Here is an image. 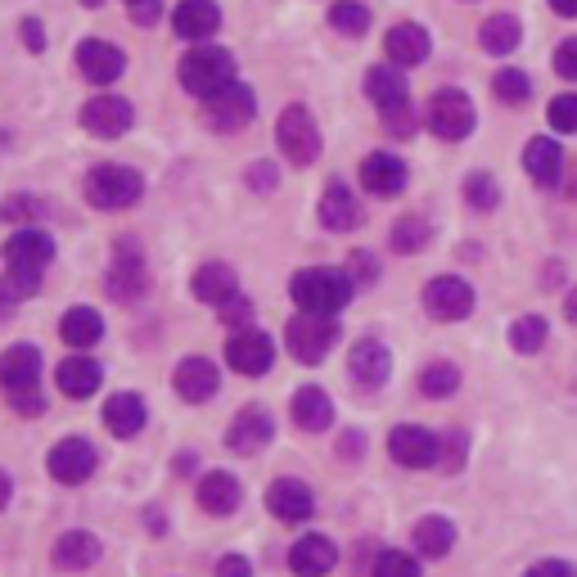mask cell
Segmentation results:
<instances>
[{"label":"cell","instance_id":"cell-1","mask_svg":"<svg viewBox=\"0 0 577 577\" xmlns=\"http://www.w3.org/2000/svg\"><path fill=\"white\" fill-rule=\"evenodd\" d=\"M352 280L343 276V271H329V266H312V271H298L289 293L302 312H316V316H334V312H343L348 302H352Z\"/></svg>","mask_w":577,"mask_h":577},{"label":"cell","instance_id":"cell-2","mask_svg":"<svg viewBox=\"0 0 577 577\" xmlns=\"http://www.w3.org/2000/svg\"><path fill=\"white\" fill-rule=\"evenodd\" d=\"M230 81H235V59H230V50L195 46L186 59H180V86H186L190 96H199V100H212Z\"/></svg>","mask_w":577,"mask_h":577},{"label":"cell","instance_id":"cell-3","mask_svg":"<svg viewBox=\"0 0 577 577\" xmlns=\"http://www.w3.org/2000/svg\"><path fill=\"white\" fill-rule=\"evenodd\" d=\"M140 195H145V176L136 167L100 163V167H90V176H86V199H90V208H100V212L131 208Z\"/></svg>","mask_w":577,"mask_h":577},{"label":"cell","instance_id":"cell-4","mask_svg":"<svg viewBox=\"0 0 577 577\" xmlns=\"http://www.w3.org/2000/svg\"><path fill=\"white\" fill-rule=\"evenodd\" d=\"M285 343L293 352V361H302V366H321L325 352L339 343V325H334V316H316V312H302L289 321L285 329Z\"/></svg>","mask_w":577,"mask_h":577},{"label":"cell","instance_id":"cell-5","mask_svg":"<svg viewBox=\"0 0 577 577\" xmlns=\"http://www.w3.org/2000/svg\"><path fill=\"white\" fill-rule=\"evenodd\" d=\"M276 140H280V154H285L293 167H308V163H316V154H321V131H316L312 113L302 109V104H289V109L280 113Z\"/></svg>","mask_w":577,"mask_h":577},{"label":"cell","instance_id":"cell-6","mask_svg":"<svg viewBox=\"0 0 577 577\" xmlns=\"http://www.w3.org/2000/svg\"><path fill=\"white\" fill-rule=\"evenodd\" d=\"M253 113H258L253 90H249V86H239V81H230V86L217 90L212 100H203V123H208V127H217V131H239V127H249V123H253Z\"/></svg>","mask_w":577,"mask_h":577},{"label":"cell","instance_id":"cell-7","mask_svg":"<svg viewBox=\"0 0 577 577\" xmlns=\"http://www.w3.org/2000/svg\"><path fill=\"white\" fill-rule=\"evenodd\" d=\"M429 127L434 136L442 140H465L474 131V100L465 96V90H438V96L429 100Z\"/></svg>","mask_w":577,"mask_h":577},{"label":"cell","instance_id":"cell-8","mask_svg":"<svg viewBox=\"0 0 577 577\" xmlns=\"http://www.w3.org/2000/svg\"><path fill=\"white\" fill-rule=\"evenodd\" d=\"M145 285H149L145 258L136 253L131 239H123V244H117V253H113V262H109L104 289H109V298H117V302H136V298L145 293Z\"/></svg>","mask_w":577,"mask_h":577},{"label":"cell","instance_id":"cell-9","mask_svg":"<svg viewBox=\"0 0 577 577\" xmlns=\"http://www.w3.org/2000/svg\"><path fill=\"white\" fill-rule=\"evenodd\" d=\"M438 434H429V429H419V424H398V429L388 434V455L398 465H406V469H429V465H438Z\"/></svg>","mask_w":577,"mask_h":577},{"label":"cell","instance_id":"cell-10","mask_svg":"<svg viewBox=\"0 0 577 577\" xmlns=\"http://www.w3.org/2000/svg\"><path fill=\"white\" fill-rule=\"evenodd\" d=\"M96 465H100V455H96V447H90L86 438H64V442L50 451V461H46L50 478L54 482H68V488L86 482L90 474H96Z\"/></svg>","mask_w":577,"mask_h":577},{"label":"cell","instance_id":"cell-11","mask_svg":"<svg viewBox=\"0 0 577 577\" xmlns=\"http://www.w3.org/2000/svg\"><path fill=\"white\" fill-rule=\"evenodd\" d=\"M424 312L434 321H465L474 312V289L461 276H438L424 289Z\"/></svg>","mask_w":577,"mask_h":577},{"label":"cell","instance_id":"cell-12","mask_svg":"<svg viewBox=\"0 0 577 577\" xmlns=\"http://www.w3.org/2000/svg\"><path fill=\"white\" fill-rule=\"evenodd\" d=\"M136 123V113L123 96H96L86 109H81V127L90 136H100V140H117V136H127Z\"/></svg>","mask_w":577,"mask_h":577},{"label":"cell","instance_id":"cell-13","mask_svg":"<svg viewBox=\"0 0 577 577\" xmlns=\"http://www.w3.org/2000/svg\"><path fill=\"white\" fill-rule=\"evenodd\" d=\"M226 361L239 371V375H266L271 371V361H276V343L266 339L262 329H239L230 334V343H226Z\"/></svg>","mask_w":577,"mask_h":577},{"label":"cell","instance_id":"cell-14","mask_svg":"<svg viewBox=\"0 0 577 577\" xmlns=\"http://www.w3.org/2000/svg\"><path fill=\"white\" fill-rule=\"evenodd\" d=\"M271 434H276V424H271V415L262 411V406H244L235 419H230V429H226V447L235 451V455H258L266 442H271Z\"/></svg>","mask_w":577,"mask_h":577},{"label":"cell","instance_id":"cell-15","mask_svg":"<svg viewBox=\"0 0 577 577\" xmlns=\"http://www.w3.org/2000/svg\"><path fill=\"white\" fill-rule=\"evenodd\" d=\"M266 510L276 514V519H285V524H302V519H312L316 501H312V488H308V482H298V478H276V482L266 488Z\"/></svg>","mask_w":577,"mask_h":577},{"label":"cell","instance_id":"cell-16","mask_svg":"<svg viewBox=\"0 0 577 577\" xmlns=\"http://www.w3.org/2000/svg\"><path fill=\"white\" fill-rule=\"evenodd\" d=\"M77 68L86 81H96V86H109L127 73V54L109 46V41H81L77 46Z\"/></svg>","mask_w":577,"mask_h":577},{"label":"cell","instance_id":"cell-17","mask_svg":"<svg viewBox=\"0 0 577 577\" xmlns=\"http://www.w3.org/2000/svg\"><path fill=\"white\" fill-rule=\"evenodd\" d=\"M172 388H176L186 402L199 406V402H208L212 392L222 388V375H217V366H212L208 356H186V361L176 366V375H172Z\"/></svg>","mask_w":577,"mask_h":577},{"label":"cell","instance_id":"cell-18","mask_svg":"<svg viewBox=\"0 0 577 577\" xmlns=\"http://www.w3.org/2000/svg\"><path fill=\"white\" fill-rule=\"evenodd\" d=\"M361 186L375 199H398L406 190V163L398 154H371L361 163Z\"/></svg>","mask_w":577,"mask_h":577},{"label":"cell","instance_id":"cell-19","mask_svg":"<svg viewBox=\"0 0 577 577\" xmlns=\"http://www.w3.org/2000/svg\"><path fill=\"white\" fill-rule=\"evenodd\" d=\"M334 564H339V545H334L329 537H321V532L293 541V551H289V568L298 577H325Z\"/></svg>","mask_w":577,"mask_h":577},{"label":"cell","instance_id":"cell-20","mask_svg":"<svg viewBox=\"0 0 577 577\" xmlns=\"http://www.w3.org/2000/svg\"><path fill=\"white\" fill-rule=\"evenodd\" d=\"M104 555V541L96 537V532H64L54 541V551H50V560H54V568H64V573H81V568H90Z\"/></svg>","mask_w":577,"mask_h":577},{"label":"cell","instance_id":"cell-21","mask_svg":"<svg viewBox=\"0 0 577 577\" xmlns=\"http://www.w3.org/2000/svg\"><path fill=\"white\" fill-rule=\"evenodd\" d=\"M217 23H222L217 0H180L176 14H172L176 37H186V41H203V37H212V33H217Z\"/></svg>","mask_w":577,"mask_h":577},{"label":"cell","instance_id":"cell-22","mask_svg":"<svg viewBox=\"0 0 577 577\" xmlns=\"http://www.w3.org/2000/svg\"><path fill=\"white\" fill-rule=\"evenodd\" d=\"M0 384H5L10 392L37 388L41 384V352L33 343H14L5 356H0Z\"/></svg>","mask_w":577,"mask_h":577},{"label":"cell","instance_id":"cell-23","mask_svg":"<svg viewBox=\"0 0 577 577\" xmlns=\"http://www.w3.org/2000/svg\"><path fill=\"white\" fill-rule=\"evenodd\" d=\"M348 371H352V379H356L361 388H379V384H388V375H392V356H388L384 343L361 339V343L352 348Z\"/></svg>","mask_w":577,"mask_h":577},{"label":"cell","instance_id":"cell-24","mask_svg":"<svg viewBox=\"0 0 577 577\" xmlns=\"http://www.w3.org/2000/svg\"><path fill=\"white\" fill-rule=\"evenodd\" d=\"M384 50H388V59L398 68H415V64H424V59H429V33H424L419 23H398L384 37Z\"/></svg>","mask_w":577,"mask_h":577},{"label":"cell","instance_id":"cell-25","mask_svg":"<svg viewBox=\"0 0 577 577\" xmlns=\"http://www.w3.org/2000/svg\"><path fill=\"white\" fill-rule=\"evenodd\" d=\"M293 424L302 434H325L334 424V402L325 388H298L293 392Z\"/></svg>","mask_w":577,"mask_h":577},{"label":"cell","instance_id":"cell-26","mask_svg":"<svg viewBox=\"0 0 577 577\" xmlns=\"http://www.w3.org/2000/svg\"><path fill=\"white\" fill-rule=\"evenodd\" d=\"M195 298L199 302H212V308H222V302H230L239 293V280H235V271L226 262H208L195 271V280H190Z\"/></svg>","mask_w":577,"mask_h":577},{"label":"cell","instance_id":"cell-27","mask_svg":"<svg viewBox=\"0 0 577 577\" xmlns=\"http://www.w3.org/2000/svg\"><path fill=\"white\" fill-rule=\"evenodd\" d=\"M54 258V239L41 230H18L5 244V262L10 266H27V271H46Z\"/></svg>","mask_w":577,"mask_h":577},{"label":"cell","instance_id":"cell-28","mask_svg":"<svg viewBox=\"0 0 577 577\" xmlns=\"http://www.w3.org/2000/svg\"><path fill=\"white\" fill-rule=\"evenodd\" d=\"M244 501V492H239V482L230 478V474H222V469H212L203 482H199V505H203V514H235V505Z\"/></svg>","mask_w":577,"mask_h":577},{"label":"cell","instance_id":"cell-29","mask_svg":"<svg viewBox=\"0 0 577 577\" xmlns=\"http://www.w3.org/2000/svg\"><path fill=\"white\" fill-rule=\"evenodd\" d=\"M321 222H325V230H339V235L361 226V208H356L348 186H329L321 195Z\"/></svg>","mask_w":577,"mask_h":577},{"label":"cell","instance_id":"cell-30","mask_svg":"<svg viewBox=\"0 0 577 577\" xmlns=\"http://www.w3.org/2000/svg\"><path fill=\"white\" fill-rule=\"evenodd\" d=\"M104 424H109L113 438H136L145 429V402L136 392H117V398H109V406H104Z\"/></svg>","mask_w":577,"mask_h":577},{"label":"cell","instance_id":"cell-31","mask_svg":"<svg viewBox=\"0 0 577 577\" xmlns=\"http://www.w3.org/2000/svg\"><path fill=\"white\" fill-rule=\"evenodd\" d=\"M524 167H528V176L537 180V186H555V180H560V167H564L560 145H555V140H545V136L528 140V149H524Z\"/></svg>","mask_w":577,"mask_h":577},{"label":"cell","instance_id":"cell-32","mask_svg":"<svg viewBox=\"0 0 577 577\" xmlns=\"http://www.w3.org/2000/svg\"><path fill=\"white\" fill-rule=\"evenodd\" d=\"M54 379H59V388H64L68 398H90V392L100 388L104 371H100V361H90V356H68Z\"/></svg>","mask_w":577,"mask_h":577},{"label":"cell","instance_id":"cell-33","mask_svg":"<svg viewBox=\"0 0 577 577\" xmlns=\"http://www.w3.org/2000/svg\"><path fill=\"white\" fill-rule=\"evenodd\" d=\"M59 334H64L68 348H90V343L104 339V321L96 308H73V312H64V321H59Z\"/></svg>","mask_w":577,"mask_h":577},{"label":"cell","instance_id":"cell-34","mask_svg":"<svg viewBox=\"0 0 577 577\" xmlns=\"http://www.w3.org/2000/svg\"><path fill=\"white\" fill-rule=\"evenodd\" d=\"M478 41H482V50H488V54H510V50H519L524 27H519V18H514V14H492L488 23L478 27Z\"/></svg>","mask_w":577,"mask_h":577},{"label":"cell","instance_id":"cell-35","mask_svg":"<svg viewBox=\"0 0 577 577\" xmlns=\"http://www.w3.org/2000/svg\"><path fill=\"white\" fill-rule=\"evenodd\" d=\"M451 545H455V528H451V519H442V514H429V519L415 524V551L419 555L442 560Z\"/></svg>","mask_w":577,"mask_h":577},{"label":"cell","instance_id":"cell-36","mask_svg":"<svg viewBox=\"0 0 577 577\" xmlns=\"http://www.w3.org/2000/svg\"><path fill=\"white\" fill-rule=\"evenodd\" d=\"M366 96L379 104V113L392 109V104H406V77L398 68H371L366 73Z\"/></svg>","mask_w":577,"mask_h":577},{"label":"cell","instance_id":"cell-37","mask_svg":"<svg viewBox=\"0 0 577 577\" xmlns=\"http://www.w3.org/2000/svg\"><path fill=\"white\" fill-rule=\"evenodd\" d=\"M329 23H334V33H343V37H361L371 27V10L361 5V0H339V5L329 10Z\"/></svg>","mask_w":577,"mask_h":577},{"label":"cell","instance_id":"cell-38","mask_svg":"<svg viewBox=\"0 0 577 577\" xmlns=\"http://www.w3.org/2000/svg\"><path fill=\"white\" fill-rule=\"evenodd\" d=\"M455 388H461V371H455L451 361H434V366L419 375V392H424V398H451Z\"/></svg>","mask_w":577,"mask_h":577},{"label":"cell","instance_id":"cell-39","mask_svg":"<svg viewBox=\"0 0 577 577\" xmlns=\"http://www.w3.org/2000/svg\"><path fill=\"white\" fill-rule=\"evenodd\" d=\"M429 239H434V226L424 217H402L398 226H392V249L398 253H419Z\"/></svg>","mask_w":577,"mask_h":577},{"label":"cell","instance_id":"cell-40","mask_svg":"<svg viewBox=\"0 0 577 577\" xmlns=\"http://www.w3.org/2000/svg\"><path fill=\"white\" fill-rule=\"evenodd\" d=\"M541 343H545V321L541 316H519L510 325V348L514 352L532 356V352H541Z\"/></svg>","mask_w":577,"mask_h":577},{"label":"cell","instance_id":"cell-41","mask_svg":"<svg viewBox=\"0 0 577 577\" xmlns=\"http://www.w3.org/2000/svg\"><path fill=\"white\" fill-rule=\"evenodd\" d=\"M465 199H469V208H478V212H492V208L501 203V186H497V176L474 172V176L465 180Z\"/></svg>","mask_w":577,"mask_h":577},{"label":"cell","instance_id":"cell-42","mask_svg":"<svg viewBox=\"0 0 577 577\" xmlns=\"http://www.w3.org/2000/svg\"><path fill=\"white\" fill-rule=\"evenodd\" d=\"M492 90H497V100H505V104H524L532 96V81L519 68H501L497 81H492Z\"/></svg>","mask_w":577,"mask_h":577},{"label":"cell","instance_id":"cell-43","mask_svg":"<svg viewBox=\"0 0 577 577\" xmlns=\"http://www.w3.org/2000/svg\"><path fill=\"white\" fill-rule=\"evenodd\" d=\"M0 289H5L14 302H23V298H33L37 289H41V271H27V266H10L5 271V280H0Z\"/></svg>","mask_w":577,"mask_h":577},{"label":"cell","instance_id":"cell-44","mask_svg":"<svg viewBox=\"0 0 577 577\" xmlns=\"http://www.w3.org/2000/svg\"><path fill=\"white\" fill-rule=\"evenodd\" d=\"M375 577H419V564L406 551H384L375 560Z\"/></svg>","mask_w":577,"mask_h":577},{"label":"cell","instance_id":"cell-45","mask_svg":"<svg viewBox=\"0 0 577 577\" xmlns=\"http://www.w3.org/2000/svg\"><path fill=\"white\" fill-rule=\"evenodd\" d=\"M41 208H46V203L33 199V195H14V199L0 203V217H5V222H33Z\"/></svg>","mask_w":577,"mask_h":577},{"label":"cell","instance_id":"cell-46","mask_svg":"<svg viewBox=\"0 0 577 577\" xmlns=\"http://www.w3.org/2000/svg\"><path fill=\"white\" fill-rule=\"evenodd\" d=\"M551 127L555 131H577V96H560V100H551Z\"/></svg>","mask_w":577,"mask_h":577},{"label":"cell","instance_id":"cell-47","mask_svg":"<svg viewBox=\"0 0 577 577\" xmlns=\"http://www.w3.org/2000/svg\"><path fill=\"white\" fill-rule=\"evenodd\" d=\"M384 127H388L392 136H411V131H415V113H411V104H392V109H384Z\"/></svg>","mask_w":577,"mask_h":577},{"label":"cell","instance_id":"cell-48","mask_svg":"<svg viewBox=\"0 0 577 577\" xmlns=\"http://www.w3.org/2000/svg\"><path fill=\"white\" fill-rule=\"evenodd\" d=\"M465 447H469V442H465V434H451V438H447V447L438 451V461H442V469H447V474H455V469L465 465Z\"/></svg>","mask_w":577,"mask_h":577},{"label":"cell","instance_id":"cell-49","mask_svg":"<svg viewBox=\"0 0 577 577\" xmlns=\"http://www.w3.org/2000/svg\"><path fill=\"white\" fill-rule=\"evenodd\" d=\"M10 398H14V411H18V415H41V411H46L41 384H37V388H18V392H10Z\"/></svg>","mask_w":577,"mask_h":577},{"label":"cell","instance_id":"cell-50","mask_svg":"<svg viewBox=\"0 0 577 577\" xmlns=\"http://www.w3.org/2000/svg\"><path fill=\"white\" fill-rule=\"evenodd\" d=\"M555 73L568 77V81H577V37L560 41V50H555Z\"/></svg>","mask_w":577,"mask_h":577},{"label":"cell","instance_id":"cell-51","mask_svg":"<svg viewBox=\"0 0 577 577\" xmlns=\"http://www.w3.org/2000/svg\"><path fill=\"white\" fill-rule=\"evenodd\" d=\"M379 276V266L371 262V253H352V262H348V280L352 285H371Z\"/></svg>","mask_w":577,"mask_h":577},{"label":"cell","instance_id":"cell-52","mask_svg":"<svg viewBox=\"0 0 577 577\" xmlns=\"http://www.w3.org/2000/svg\"><path fill=\"white\" fill-rule=\"evenodd\" d=\"M249 190H258V195L276 190V163H253L249 167Z\"/></svg>","mask_w":577,"mask_h":577},{"label":"cell","instance_id":"cell-53","mask_svg":"<svg viewBox=\"0 0 577 577\" xmlns=\"http://www.w3.org/2000/svg\"><path fill=\"white\" fill-rule=\"evenodd\" d=\"M222 316H226V325H249L253 321V302H244V298H230V302H222V308H217Z\"/></svg>","mask_w":577,"mask_h":577},{"label":"cell","instance_id":"cell-54","mask_svg":"<svg viewBox=\"0 0 577 577\" xmlns=\"http://www.w3.org/2000/svg\"><path fill=\"white\" fill-rule=\"evenodd\" d=\"M159 14H163V0H131V23L154 27V23H159Z\"/></svg>","mask_w":577,"mask_h":577},{"label":"cell","instance_id":"cell-55","mask_svg":"<svg viewBox=\"0 0 577 577\" xmlns=\"http://www.w3.org/2000/svg\"><path fill=\"white\" fill-rule=\"evenodd\" d=\"M524 577H577V568L564 564V560H541V564H532Z\"/></svg>","mask_w":577,"mask_h":577},{"label":"cell","instance_id":"cell-56","mask_svg":"<svg viewBox=\"0 0 577 577\" xmlns=\"http://www.w3.org/2000/svg\"><path fill=\"white\" fill-rule=\"evenodd\" d=\"M217 577H253V564H249L244 555H226V560L217 564Z\"/></svg>","mask_w":577,"mask_h":577},{"label":"cell","instance_id":"cell-57","mask_svg":"<svg viewBox=\"0 0 577 577\" xmlns=\"http://www.w3.org/2000/svg\"><path fill=\"white\" fill-rule=\"evenodd\" d=\"M23 46H27V50H37V54L46 50V33H41V23H37V18H23Z\"/></svg>","mask_w":577,"mask_h":577},{"label":"cell","instance_id":"cell-58","mask_svg":"<svg viewBox=\"0 0 577 577\" xmlns=\"http://www.w3.org/2000/svg\"><path fill=\"white\" fill-rule=\"evenodd\" d=\"M339 451H343V455H361V451H366V438H361V434H348Z\"/></svg>","mask_w":577,"mask_h":577},{"label":"cell","instance_id":"cell-59","mask_svg":"<svg viewBox=\"0 0 577 577\" xmlns=\"http://www.w3.org/2000/svg\"><path fill=\"white\" fill-rule=\"evenodd\" d=\"M551 10L564 18H577V0H551Z\"/></svg>","mask_w":577,"mask_h":577},{"label":"cell","instance_id":"cell-60","mask_svg":"<svg viewBox=\"0 0 577 577\" xmlns=\"http://www.w3.org/2000/svg\"><path fill=\"white\" fill-rule=\"evenodd\" d=\"M10 492H14V482H10V474H0V510H5V501H10Z\"/></svg>","mask_w":577,"mask_h":577},{"label":"cell","instance_id":"cell-61","mask_svg":"<svg viewBox=\"0 0 577 577\" xmlns=\"http://www.w3.org/2000/svg\"><path fill=\"white\" fill-rule=\"evenodd\" d=\"M564 316L577 325V289H573V293H568V302H564Z\"/></svg>","mask_w":577,"mask_h":577},{"label":"cell","instance_id":"cell-62","mask_svg":"<svg viewBox=\"0 0 577 577\" xmlns=\"http://www.w3.org/2000/svg\"><path fill=\"white\" fill-rule=\"evenodd\" d=\"M10 312H14V298H10V293H5V289H0V321H5V316H10Z\"/></svg>","mask_w":577,"mask_h":577},{"label":"cell","instance_id":"cell-63","mask_svg":"<svg viewBox=\"0 0 577 577\" xmlns=\"http://www.w3.org/2000/svg\"><path fill=\"white\" fill-rule=\"evenodd\" d=\"M81 5H86V10H100V5H104V0H81Z\"/></svg>","mask_w":577,"mask_h":577}]
</instances>
